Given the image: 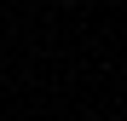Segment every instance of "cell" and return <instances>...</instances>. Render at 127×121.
Returning a JSON list of instances; mask_svg holds the SVG:
<instances>
[{
    "label": "cell",
    "mask_w": 127,
    "mask_h": 121,
    "mask_svg": "<svg viewBox=\"0 0 127 121\" xmlns=\"http://www.w3.org/2000/svg\"><path fill=\"white\" fill-rule=\"evenodd\" d=\"M58 6H75V0H58Z\"/></svg>",
    "instance_id": "1"
}]
</instances>
